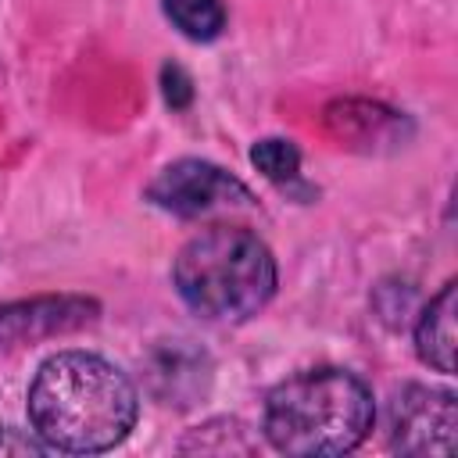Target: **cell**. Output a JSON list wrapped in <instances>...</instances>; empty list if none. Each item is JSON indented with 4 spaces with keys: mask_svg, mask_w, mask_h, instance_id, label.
Segmentation results:
<instances>
[{
    "mask_svg": "<svg viewBox=\"0 0 458 458\" xmlns=\"http://www.w3.org/2000/svg\"><path fill=\"white\" fill-rule=\"evenodd\" d=\"M136 415V383L89 351H61L47 358L29 383V422L50 451H111L132 433Z\"/></svg>",
    "mask_w": 458,
    "mask_h": 458,
    "instance_id": "cell-1",
    "label": "cell"
},
{
    "mask_svg": "<svg viewBox=\"0 0 458 458\" xmlns=\"http://www.w3.org/2000/svg\"><path fill=\"white\" fill-rule=\"evenodd\" d=\"M279 272L268 243L243 225H208L172 261L179 301L218 326L254 318L276 293Z\"/></svg>",
    "mask_w": 458,
    "mask_h": 458,
    "instance_id": "cell-2",
    "label": "cell"
},
{
    "mask_svg": "<svg viewBox=\"0 0 458 458\" xmlns=\"http://www.w3.org/2000/svg\"><path fill=\"white\" fill-rule=\"evenodd\" d=\"M376 419L372 390L347 369H304L265 397V440L283 454H347Z\"/></svg>",
    "mask_w": 458,
    "mask_h": 458,
    "instance_id": "cell-3",
    "label": "cell"
},
{
    "mask_svg": "<svg viewBox=\"0 0 458 458\" xmlns=\"http://www.w3.org/2000/svg\"><path fill=\"white\" fill-rule=\"evenodd\" d=\"M458 404L451 390L404 386L386 404V447L397 454H451Z\"/></svg>",
    "mask_w": 458,
    "mask_h": 458,
    "instance_id": "cell-4",
    "label": "cell"
},
{
    "mask_svg": "<svg viewBox=\"0 0 458 458\" xmlns=\"http://www.w3.org/2000/svg\"><path fill=\"white\" fill-rule=\"evenodd\" d=\"M147 197L179 218H200L222 208H247L254 200L236 175L200 157H182L161 168L157 179L147 186Z\"/></svg>",
    "mask_w": 458,
    "mask_h": 458,
    "instance_id": "cell-5",
    "label": "cell"
},
{
    "mask_svg": "<svg viewBox=\"0 0 458 458\" xmlns=\"http://www.w3.org/2000/svg\"><path fill=\"white\" fill-rule=\"evenodd\" d=\"M97 318V304L86 297H36L0 308V354L18 351L21 344L82 329Z\"/></svg>",
    "mask_w": 458,
    "mask_h": 458,
    "instance_id": "cell-6",
    "label": "cell"
},
{
    "mask_svg": "<svg viewBox=\"0 0 458 458\" xmlns=\"http://www.w3.org/2000/svg\"><path fill=\"white\" fill-rule=\"evenodd\" d=\"M454 283H444V290L422 308L419 322H415V351L422 358V365L451 376L454 372Z\"/></svg>",
    "mask_w": 458,
    "mask_h": 458,
    "instance_id": "cell-7",
    "label": "cell"
},
{
    "mask_svg": "<svg viewBox=\"0 0 458 458\" xmlns=\"http://www.w3.org/2000/svg\"><path fill=\"white\" fill-rule=\"evenodd\" d=\"M326 125H329L340 140L372 147V143H383V140H394V143H397V132H401L404 118H401L397 111L383 107V104L340 100V104H329V107H326Z\"/></svg>",
    "mask_w": 458,
    "mask_h": 458,
    "instance_id": "cell-8",
    "label": "cell"
},
{
    "mask_svg": "<svg viewBox=\"0 0 458 458\" xmlns=\"http://www.w3.org/2000/svg\"><path fill=\"white\" fill-rule=\"evenodd\" d=\"M168 21L193 43H211L225 32V4L222 0H161Z\"/></svg>",
    "mask_w": 458,
    "mask_h": 458,
    "instance_id": "cell-9",
    "label": "cell"
},
{
    "mask_svg": "<svg viewBox=\"0 0 458 458\" xmlns=\"http://www.w3.org/2000/svg\"><path fill=\"white\" fill-rule=\"evenodd\" d=\"M179 451H204V454H250L254 440L247 437V426L240 419H211L197 426Z\"/></svg>",
    "mask_w": 458,
    "mask_h": 458,
    "instance_id": "cell-10",
    "label": "cell"
},
{
    "mask_svg": "<svg viewBox=\"0 0 458 458\" xmlns=\"http://www.w3.org/2000/svg\"><path fill=\"white\" fill-rule=\"evenodd\" d=\"M250 161H254V168H258L265 179H272V182L283 186V190L301 182V150H297L290 140H283V136L258 140L254 150H250Z\"/></svg>",
    "mask_w": 458,
    "mask_h": 458,
    "instance_id": "cell-11",
    "label": "cell"
},
{
    "mask_svg": "<svg viewBox=\"0 0 458 458\" xmlns=\"http://www.w3.org/2000/svg\"><path fill=\"white\" fill-rule=\"evenodd\" d=\"M50 447L36 433H21L14 426H0V454H47Z\"/></svg>",
    "mask_w": 458,
    "mask_h": 458,
    "instance_id": "cell-12",
    "label": "cell"
},
{
    "mask_svg": "<svg viewBox=\"0 0 458 458\" xmlns=\"http://www.w3.org/2000/svg\"><path fill=\"white\" fill-rule=\"evenodd\" d=\"M161 82H165V100L172 107H186L193 100V86H190V75L179 68V64H165L161 68Z\"/></svg>",
    "mask_w": 458,
    "mask_h": 458,
    "instance_id": "cell-13",
    "label": "cell"
}]
</instances>
